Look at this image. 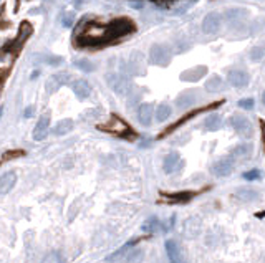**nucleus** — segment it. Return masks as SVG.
<instances>
[{
  "label": "nucleus",
  "mask_w": 265,
  "mask_h": 263,
  "mask_svg": "<svg viewBox=\"0 0 265 263\" xmlns=\"http://www.w3.org/2000/svg\"><path fill=\"white\" fill-rule=\"evenodd\" d=\"M31 35V25L28 22H22L20 27H18V33H17V39L9 42L7 45L4 48H0V56L5 55L7 52H12V55H15L18 50L23 47V43L27 42V39Z\"/></svg>",
  "instance_id": "1"
},
{
  "label": "nucleus",
  "mask_w": 265,
  "mask_h": 263,
  "mask_svg": "<svg viewBox=\"0 0 265 263\" xmlns=\"http://www.w3.org/2000/svg\"><path fill=\"white\" fill-rule=\"evenodd\" d=\"M100 129L106 131V133L116 134L119 137H136V133H132L128 124H126L121 118H118L116 115L111 116V120L108 121V124H102Z\"/></svg>",
  "instance_id": "2"
},
{
  "label": "nucleus",
  "mask_w": 265,
  "mask_h": 263,
  "mask_svg": "<svg viewBox=\"0 0 265 263\" xmlns=\"http://www.w3.org/2000/svg\"><path fill=\"white\" fill-rule=\"evenodd\" d=\"M106 80H108V83H110V86L113 88V90H115L116 93H119V95H126V93L129 91V88H131L129 78L124 71H113V73L108 74V77H106Z\"/></svg>",
  "instance_id": "3"
},
{
  "label": "nucleus",
  "mask_w": 265,
  "mask_h": 263,
  "mask_svg": "<svg viewBox=\"0 0 265 263\" xmlns=\"http://www.w3.org/2000/svg\"><path fill=\"white\" fill-rule=\"evenodd\" d=\"M171 50L166 45H153L149 50V60L151 63H154L157 66H168L171 63Z\"/></svg>",
  "instance_id": "4"
},
{
  "label": "nucleus",
  "mask_w": 265,
  "mask_h": 263,
  "mask_svg": "<svg viewBox=\"0 0 265 263\" xmlns=\"http://www.w3.org/2000/svg\"><path fill=\"white\" fill-rule=\"evenodd\" d=\"M230 124L232 128L236 129V133L245 137V139H249V137H252V134H254V126H252V123L245 116H241V115L232 116Z\"/></svg>",
  "instance_id": "5"
},
{
  "label": "nucleus",
  "mask_w": 265,
  "mask_h": 263,
  "mask_svg": "<svg viewBox=\"0 0 265 263\" xmlns=\"http://www.w3.org/2000/svg\"><path fill=\"white\" fill-rule=\"evenodd\" d=\"M211 171L214 175H217V177H225V175H229L234 171V158H232V156H227V158L216 161L212 164Z\"/></svg>",
  "instance_id": "6"
},
{
  "label": "nucleus",
  "mask_w": 265,
  "mask_h": 263,
  "mask_svg": "<svg viewBox=\"0 0 265 263\" xmlns=\"http://www.w3.org/2000/svg\"><path fill=\"white\" fill-rule=\"evenodd\" d=\"M219 28H220V15L216 14V12L207 14L203 20V32L211 35V33H216Z\"/></svg>",
  "instance_id": "7"
},
{
  "label": "nucleus",
  "mask_w": 265,
  "mask_h": 263,
  "mask_svg": "<svg viewBox=\"0 0 265 263\" xmlns=\"http://www.w3.org/2000/svg\"><path fill=\"white\" fill-rule=\"evenodd\" d=\"M222 104V101H217V103H214V104H211V106H207V108H204V109H194V111H191L189 112V115H186V116H182L181 120L176 123V124H173V126H169L166 131H164L162 134H159V137H164V136H168L169 133H171V131H174V129H178L179 126H182V124H184L186 121H189L191 120V118H194L195 115H199V112H203V111H206V109H212V108H217V106H220Z\"/></svg>",
  "instance_id": "8"
},
{
  "label": "nucleus",
  "mask_w": 265,
  "mask_h": 263,
  "mask_svg": "<svg viewBox=\"0 0 265 263\" xmlns=\"http://www.w3.org/2000/svg\"><path fill=\"white\" fill-rule=\"evenodd\" d=\"M48 128H50V112H45L39 123H37V126L34 129V139L35 141H42L45 139L47 134H48Z\"/></svg>",
  "instance_id": "9"
},
{
  "label": "nucleus",
  "mask_w": 265,
  "mask_h": 263,
  "mask_svg": "<svg viewBox=\"0 0 265 263\" xmlns=\"http://www.w3.org/2000/svg\"><path fill=\"white\" fill-rule=\"evenodd\" d=\"M227 80H229V83L236 88H245L249 85V74L242 71V70H232L227 74Z\"/></svg>",
  "instance_id": "10"
},
{
  "label": "nucleus",
  "mask_w": 265,
  "mask_h": 263,
  "mask_svg": "<svg viewBox=\"0 0 265 263\" xmlns=\"http://www.w3.org/2000/svg\"><path fill=\"white\" fill-rule=\"evenodd\" d=\"M72 77L68 73H56L53 74V77H50L48 78V83H47V91L48 93H53L58 90L60 86L63 85H67L68 83V80H70Z\"/></svg>",
  "instance_id": "11"
},
{
  "label": "nucleus",
  "mask_w": 265,
  "mask_h": 263,
  "mask_svg": "<svg viewBox=\"0 0 265 263\" xmlns=\"http://www.w3.org/2000/svg\"><path fill=\"white\" fill-rule=\"evenodd\" d=\"M166 253L169 256V261L171 263H186L184 256H182L179 245L174 240H168L166 242Z\"/></svg>",
  "instance_id": "12"
},
{
  "label": "nucleus",
  "mask_w": 265,
  "mask_h": 263,
  "mask_svg": "<svg viewBox=\"0 0 265 263\" xmlns=\"http://www.w3.org/2000/svg\"><path fill=\"white\" fill-rule=\"evenodd\" d=\"M15 180H17L15 172H12V171L5 172L2 177H0V196H5V194H9L12 189H14Z\"/></svg>",
  "instance_id": "13"
},
{
  "label": "nucleus",
  "mask_w": 265,
  "mask_h": 263,
  "mask_svg": "<svg viewBox=\"0 0 265 263\" xmlns=\"http://www.w3.org/2000/svg\"><path fill=\"white\" fill-rule=\"evenodd\" d=\"M182 166V161L179 158V154L178 153H171V154H168L166 156V159H164V172H168V174H171L174 172L176 169H179Z\"/></svg>",
  "instance_id": "14"
},
{
  "label": "nucleus",
  "mask_w": 265,
  "mask_h": 263,
  "mask_svg": "<svg viewBox=\"0 0 265 263\" xmlns=\"http://www.w3.org/2000/svg\"><path fill=\"white\" fill-rule=\"evenodd\" d=\"M138 120H140L143 126H149L151 120H153V104L151 103L141 104L140 109H138Z\"/></svg>",
  "instance_id": "15"
},
{
  "label": "nucleus",
  "mask_w": 265,
  "mask_h": 263,
  "mask_svg": "<svg viewBox=\"0 0 265 263\" xmlns=\"http://www.w3.org/2000/svg\"><path fill=\"white\" fill-rule=\"evenodd\" d=\"M207 74V68L206 66H195V68H191V70H187L184 73H181V80L182 81H197Z\"/></svg>",
  "instance_id": "16"
},
{
  "label": "nucleus",
  "mask_w": 265,
  "mask_h": 263,
  "mask_svg": "<svg viewBox=\"0 0 265 263\" xmlns=\"http://www.w3.org/2000/svg\"><path fill=\"white\" fill-rule=\"evenodd\" d=\"M73 93L80 99H86L88 96L91 95V86H90V83H88V81L78 80V81H75V83H73Z\"/></svg>",
  "instance_id": "17"
},
{
  "label": "nucleus",
  "mask_w": 265,
  "mask_h": 263,
  "mask_svg": "<svg viewBox=\"0 0 265 263\" xmlns=\"http://www.w3.org/2000/svg\"><path fill=\"white\" fill-rule=\"evenodd\" d=\"M136 243H138V240H136V239H135V240L126 242L124 245H123L121 248H119V250H116L115 253H111L110 256H106V261H116V260H119V258H123V256H124L126 253H128L129 250L136 245Z\"/></svg>",
  "instance_id": "18"
},
{
  "label": "nucleus",
  "mask_w": 265,
  "mask_h": 263,
  "mask_svg": "<svg viewBox=\"0 0 265 263\" xmlns=\"http://www.w3.org/2000/svg\"><path fill=\"white\" fill-rule=\"evenodd\" d=\"M162 196L169 202H178V204H184L187 200H191L194 192H178V194H168V192H162Z\"/></svg>",
  "instance_id": "19"
},
{
  "label": "nucleus",
  "mask_w": 265,
  "mask_h": 263,
  "mask_svg": "<svg viewBox=\"0 0 265 263\" xmlns=\"http://www.w3.org/2000/svg\"><path fill=\"white\" fill-rule=\"evenodd\" d=\"M252 151H254V146H252V144H241V146L234 147V151H232L230 156L234 159H245L252 154Z\"/></svg>",
  "instance_id": "20"
},
{
  "label": "nucleus",
  "mask_w": 265,
  "mask_h": 263,
  "mask_svg": "<svg viewBox=\"0 0 265 263\" xmlns=\"http://www.w3.org/2000/svg\"><path fill=\"white\" fill-rule=\"evenodd\" d=\"M206 90L209 93H219L224 90V83H222V78L217 77V74H214L209 80L206 81Z\"/></svg>",
  "instance_id": "21"
},
{
  "label": "nucleus",
  "mask_w": 265,
  "mask_h": 263,
  "mask_svg": "<svg viewBox=\"0 0 265 263\" xmlns=\"http://www.w3.org/2000/svg\"><path fill=\"white\" fill-rule=\"evenodd\" d=\"M72 129H73V121L72 120H63L60 123H56V126L53 128V134L63 136V134L70 133Z\"/></svg>",
  "instance_id": "22"
},
{
  "label": "nucleus",
  "mask_w": 265,
  "mask_h": 263,
  "mask_svg": "<svg viewBox=\"0 0 265 263\" xmlns=\"http://www.w3.org/2000/svg\"><path fill=\"white\" fill-rule=\"evenodd\" d=\"M220 126H222V120H220L219 115H211V116L206 118L204 128H206L207 131H217Z\"/></svg>",
  "instance_id": "23"
},
{
  "label": "nucleus",
  "mask_w": 265,
  "mask_h": 263,
  "mask_svg": "<svg viewBox=\"0 0 265 263\" xmlns=\"http://www.w3.org/2000/svg\"><path fill=\"white\" fill-rule=\"evenodd\" d=\"M236 197L239 200H242V202H252V200L257 199V192L254 189H247V187H244V189H239Z\"/></svg>",
  "instance_id": "24"
},
{
  "label": "nucleus",
  "mask_w": 265,
  "mask_h": 263,
  "mask_svg": "<svg viewBox=\"0 0 265 263\" xmlns=\"http://www.w3.org/2000/svg\"><path fill=\"white\" fill-rule=\"evenodd\" d=\"M195 103V96H192L191 93H184V95L178 96V99H176V106L178 108H187V106H192Z\"/></svg>",
  "instance_id": "25"
},
{
  "label": "nucleus",
  "mask_w": 265,
  "mask_h": 263,
  "mask_svg": "<svg viewBox=\"0 0 265 263\" xmlns=\"http://www.w3.org/2000/svg\"><path fill=\"white\" fill-rule=\"evenodd\" d=\"M159 229H161V222L157 220L156 217H151L143 223V230L148 232V234H154V232H157Z\"/></svg>",
  "instance_id": "26"
},
{
  "label": "nucleus",
  "mask_w": 265,
  "mask_h": 263,
  "mask_svg": "<svg viewBox=\"0 0 265 263\" xmlns=\"http://www.w3.org/2000/svg\"><path fill=\"white\" fill-rule=\"evenodd\" d=\"M131 68L135 70H143L144 68V56L140 52H135L131 55Z\"/></svg>",
  "instance_id": "27"
},
{
  "label": "nucleus",
  "mask_w": 265,
  "mask_h": 263,
  "mask_svg": "<svg viewBox=\"0 0 265 263\" xmlns=\"http://www.w3.org/2000/svg\"><path fill=\"white\" fill-rule=\"evenodd\" d=\"M171 108H169L168 104H161L159 108H157V111H156V120L159 121V123H162V121H166L169 116H171Z\"/></svg>",
  "instance_id": "28"
},
{
  "label": "nucleus",
  "mask_w": 265,
  "mask_h": 263,
  "mask_svg": "<svg viewBox=\"0 0 265 263\" xmlns=\"http://www.w3.org/2000/svg\"><path fill=\"white\" fill-rule=\"evenodd\" d=\"M75 65H77L80 70H83V71H86V73H90V71H93L94 70V65L91 63L90 60H86V58H81V60H78V61H75Z\"/></svg>",
  "instance_id": "29"
},
{
  "label": "nucleus",
  "mask_w": 265,
  "mask_h": 263,
  "mask_svg": "<svg viewBox=\"0 0 265 263\" xmlns=\"http://www.w3.org/2000/svg\"><path fill=\"white\" fill-rule=\"evenodd\" d=\"M23 154H25L23 151H7V153L2 156V158H0V164H4V162L12 161V159H15V158H22Z\"/></svg>",
  "instance_id": "30"
},
{
  "label": "nucleus",
  "mask_w": 265,
  "mask_h": 263,
  "mask_svg": "<svg viewBox=\"0 0 265 263\" xmlns=\"http://www.w3.org/2000/svg\"><path fill=\"white\" fill-rule=\"evenodd\" d=\"M42 61H45V63L52 65V66H60V65H63V58H60V56H43Z\"/></svg>",
  "instance_id": "31"
},
{
  "label": "nucleus",
  "mask_w": 265,
  "mask_h": 263,
  "mask_svg": "<svg viewBox=\"0 0 265 263\" xmlns=\"http://www.w3.org/2000/svg\"><path fill=\"white\" fill-rule=\"evenodd\" d=\"M42 263H63V258H61V255L60 253H48L45 258H43Z\"/></svg>",
  "instance_id": "32"
},
{
  "label": "nucleus",
  "mask_w": 265,
  "mask_h": 263,
  "mask_svg": "<svg viewBox=\"0 0 265 263\" xmlns=\"http://www.w3.org/2000/svg\"><path fill=\"white\" fill-rule=\"evenodd\" d=\"M258 177H260V171H258V169H252V171L244 174V179L245 180H257Z\"/></svg>",
  "instance_id": "33"
},
{
  "label": "nucleus",
  "mask_w": 265,
  "mask_h": 263,
  "mask_svg": "<svg viewBox=\"0 0 265 263\" xmlns=\"http://www.w3.org/2000/svg\"><path fill=\"white\" fill-rule=\"evenodd\" d=\"M254 104H255V101L252 98H245V99H241V101H239V106H241L242 109H252L254 108Z\"/></svg>",
  "instance_id": "34"
},
{
  "label": "nucleus",
  "mask_w": 265,
  "mask_h": 263,
  "mask_svg": "<svg viewBox=\"0 0 265 263\" xmlns=\"http://www.w3.org/2000/svg\"><path fill=\"white\" fill-rule=\"evenodd\" d=\"M73 22H75L73 14H63V20H61L63 27H67V28H68V27H72Z\"/></svg>",
  "instance_id": "35"
},
{
  "label": "nucleus",
  "mask_w": 265,
  "mask_h": 263,
  "mask_svg": "<svg viewBox=\"0 0 265 263\" xmlns=\"http://www.w3.org/2000/svg\"><path fill=\"white\" fill-rule=\"evenodd\" d=\"M262 56H263V48L255 47L254 50H252V60L258 61V60H262Z\"/></svg>",
  "instance_id": "36"
},
{
  "label": "nucleus",
  "mask_w": 265,
  "mask_h": 263,
  "mask_svg": "<svg viewBox=\"0 0 265 263\" xmlns=\"http://www.w3.org/2000/svg\"><path fill=\"white\" fill-rule=\"evenodd\" d=\"M30 116H34V108H31V106L25 109V118H30Z\"/></svg>",
  "instance_id": "37"
},
{
  "label": "nucleus",
  "mask_w": 265,
  "mask_h": 263,
  "mask_svg": "<svg viewBox=\"0 0 265 263\" xmlns=\"http://www.w3.org/2000/svg\"><path fill=\"white\" fill-rule=\"evenodd\" d=\"M0 118H2V111H0Z\"/></svg>",
  "instance_id": "38"
}]
</instances>
